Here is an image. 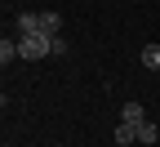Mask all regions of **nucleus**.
Returning <instances> with one entry per match:
<instances>
[{
	"label": "nucleus",
	"mask_w": 160,
	"mask_h": 147,
	"mask_svg": "<svg viewBox=\"0 0 160 147\" xmlns=\"http://www.w3.org/2000/svg\"><path fill=\"white\" fill-rule=\"evenodd\" d=\"M156 138H160V129H156L151 120H142V125H138V143H156Z\"/></svg>",
	"instance_id": "8"
},
{
	"label": "nucleus",
	"mask_w": 160,
	"mask_h": 147,
	"mask_svg": "<svg viewBox=\"0 0 160 147\" xmlns=\"http://www.w3.org/2000/svg\"><path fill=\"white\" fill-rule=\"evenodd\" d=\"M142 67L160 71V45H142Z\"/></svg>",
	"instance_id": "5"
},
{
	"label": "nucleus",
	"mask_w": 160,
	"mask_h": 147,
	"mask_svg": "<svg viewBox=\"0 0 160 147\" xmlns=\"http://www.w3.org/2000/svg\"><path fill=\"white\" fill-rule=\"evenodd\" d=\"M120 120H125V125H133V129H138V125H142V120H147V112H142V107H138V102H129V107H125V112H120Z\"/></svg>",
	"instance_id": "4"
},
{
	"label": "nucleus",
	"mask_w": 160,
	"mask_h": 147,
	"mask_svg": "<svg viewBox=\"0 0 160 147\" xmlns=\"http://www.w3.org/2000/svg\"><path fill=\"white\" fill-rule=\"evenodd\" d=\"M9 58H18V40H5V36H0V71H5Z\"/></svg>",
	"instance_id": "6"
},
{
	"label": "nucleus",
	"mask_w": 160,
	"mask_h": 147,
	"mask_svg": "<svg viewBox=\"0 0 160 147\" xmlns=\"http://www.w3.org/2000/svg\"><path fill=\"white\" fill-rule=\"evenodd\" d=\"M18 31L22 36H40V13H18Z\"/></svg>",
	"instance_id": "2"
},
{
	"label": "nucleus",
	"mask_w": 160,
	"mask_h": 147,
	"mask_svg": "<svg viewBox=\"0 0 160 147\" xmlns=\"http://www.w3.org/2000/svg\"><path fill=\"white\" fill-rule=\"evenodd\" d=\"M49 54H53V40L49 36H22V40H18V58H27V62L49 58Z\"/></svg>",
	"instance_id": "1"
},
{
	"label": "nucleus",
	"mask_w": 160,
	"mask_h": 147,
	"mask_svg": "<svg viewBox=\"0 0 160 147\" xmlns=\"http://www.w3.org/2000/svg\"><path fill=\"white\" fill-rule=\"evenodd\" d=\"M62 31V18L58 13H40V36H58Z\"/></svg>",
	"instance_id": "3"
},
{
	"label": "nucleus",
	"mask_w": 160,
	"mask_h": 147,
	"mask_svg": "<svg viewBox=\"0 0 160 147\" xmlns=\"http://www.w3.org/2000/svg\"><path fill=\"white\" fill-rule=\"evenodd\" d=\"M116 143H125V147H129V143H138V129L120 120V125H116Z\"/></svg>",
	"instance_id": "7"
}]
</instances>
